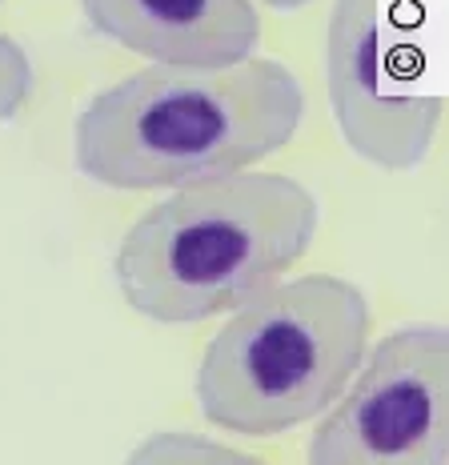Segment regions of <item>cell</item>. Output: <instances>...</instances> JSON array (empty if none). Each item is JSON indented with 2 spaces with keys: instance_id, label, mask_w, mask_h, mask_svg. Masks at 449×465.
<instances>
[{
  "instance_id": "obj_1",
  "label": "cell",
  "mask_w": 449,
  "mask_h": 465,
  "mask_svg": "<svg viewBox=\"0 0 449 465\" xmlns=\"http://www.w3.org/2000/svg\"><path fill=\"white\" fill-rule=\"evenodd\" d=\"M301 116L305 89L273 56L217 73L149 64L85 104L73 157L101 189L173 193L257 169L297 137Z\"/></svg>"
},
{
  "instance_id": "obj_4",
  "label": "cell",
  "mask_w": 449,
  "mask_h": 465,
  "mask_svg": "<svg viewBox=\"0 0 449 465\" xmlns=\"http://www.w3.org/2000/svg\"><path fill=\"white\" fill-rule=\"evenodd\" d=\"M309 465H449V333L405 325L385 333L325 410Z\"/></svg>"
},
{
  "instance_id": "obj_3",
  "label": "cell",
  "mask_w": 449,
  "mask_h": 465,
  "mask_svg": "<svg viewBox=\"0 0 449 465\" xmlns=\"http://www.w3.org/2000/svg\"><path fill=\"white\" fill-rule=\"evenodd\" d=\"M369 302L345 277L277 281L233 309L197 370L205 421L241 438H277L345 393L369 349Z\"/></svg>"
},
{
  "instance_id": "obj_6",
  "label": "cell",
  "mask_w": 449,
  "mask_h": 465,
  "mask_svg": "<svg viewBox=\"0 0 449 465\" xmlns=\"http://www.w3.org/2000/svg\"><path fill=\"white\" fill-rule=\"evenodd\" d=\"M81 13L93 33L161 69H233L261 45L253 0H81Z\"/></svg>"
},
{
  "instance_id": "obj_5",
  "label": "cell",
  "mask_w": 449,
  "mask_h": 465,
  "mask_svg": "<svg viewBox=\"0 0 449 465\" xmlns=\"http://www.w3.org/2000/svg\"><path fill=\"white\" fill-rule=\"evenodd\" d=\"M382 0H334L325 28V89L354 157L385 173L417 169L442 129V93H397Z\"/></svg>"
},
{
  "instance_id": "obj_2",
  "label": "cell",
  "mask_w": 449,
  "mask_h": 465,
  "mask_svg": "<svg viewBox=\"0 0 449 465\" xmlns=\"http://www.w3.org/2000/svg\"><path fill=\"white\" fill-rule=\"evenodd\" d=\"M317 197L285 173H229L173 189L116 249V289L157 325H197L249 305L309 253Z\"/></svg>"
},
{
  "instance_id": "obj_7",
  "label": "cell",
  "mask_w": 449,
  "mask_h": 465,
  "mask_svg": "<svg viewBox=\"0 0 449 465\" xmlns=\"http://www.w3.org/2000/svg\"><path fill=\"white\" fill-rule=\"evenodd\" d=\"M125 465H265V461H257L253 453L233 450L224 441L201 438V433L165 430V433H149L145 441H136Z\"/></svg>"
},
{
  "instance_id": "obj_8",
  "label": "cell",
  "mask_w": 449,
  "mask_h": 465,
  "mask_svg": "<svg viewBox=\"0 0 449 465\" xmlns=\"http://www.w3.org/2000/svg\"><path fill=\"white\" fill-rule=\"evenodd\" d=\"M33 84H36V73L28 53L13 36L0 33V124H8L25 109L28 96H33Z\"/></svg>"
},
{
  "instance_id": "obj_9",
  "label": "cell",
  "mask_w": 449,
  "mask_h": 465,
  "mask_svg": "<svg viewBox=\"0 0 449 465\" xmlns=\"http://www.w3.org/2000/svg\"><path fill=\"white\" fill-rule=\"evenodd\" d=\"M261 5H269V8H281V13H293V8H305L309 0H261Z\"/></svg>"
}]
</instances>
